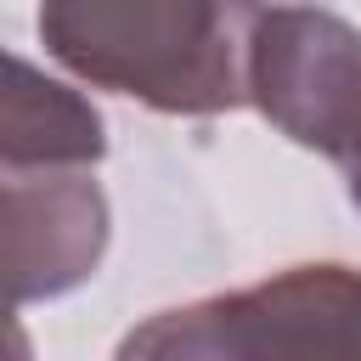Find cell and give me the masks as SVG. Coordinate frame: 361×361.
Listing matches in <instances>:
<instances>
[{
  "instance_id": "obj_7",
  "label": "cell",
  "mask_w": 361,
  "mask_h": 361,
  "mask_svg": "<svg viewBox=\"0 0 361 361\" xmlns=\"http://www.w3.org/2000/svg\"><path fill=\"white\" fill-rule=\"evenodd\" d=\"M344 175H350V203L361 209V152H355V158L344 164Z\"/></svg>"
},
{
  "instance_id": "obj_3",
  "label": "cell",
  "mask_w": 361,
  "mask_h": 361,
  "mask_svg": "<svg viewBox=\"0 0 361 361\" xmlns=\"http://www.w3.org/2000/svg\"><path fill=\"white\" fill-rule=\"evenodd\" d=\"M107 254V197L90 169H6L0 265L11 305L62 299Z\"/></svg>"
},
{
  "instance_id": "obj_4",
  "label": "cell",
  "mask_w": 361,
  "mask_h": 361,
  "mask_svg": "<svg viewBox=\"0 0 361 361\" xmlns=\"http://www.w3.org/2000/svg\"><path fill=\"white\" fill-rule=\"evenodd\" d=\"M243 361H361V271L288 265L231 293Z\"/></svg>"
},
{
  "instance_id": "obj_1",
  "label": "cell",
  "mask_w": 361,
  "mask_h": 361,
  "mask_svg": "<svg viewBox=\"0 0 361 361\" xmlns=\"http://www.w3.org/2000/svg\"><path fill=\"white\" fill-rule=\"evenodd\" d=\"M254 0H39V45L96 90L152 113H231L248 102Z\"/></svg>"
},
{
  "instance_id": "obj_6",
  "label": "cell",
  "mask_w": 361,
  "mask_h": 361,
  "mask_svg": "<svg viewBox=\"0 0 361 361\" xmlns=\"http://www.w3.org/2000/svg\"><path fill=\"white\" fill-rule=\"evenodd\" d=\"M113 361H243L231 293L192 299V305H175V310L147 316L141 327H130L118 338Z\"/></svg>"
},
{
  "instance_id": "obj_2",
  "label": "cell",
  "mask_w": 361,
  "mask_h": 361,
  "mask_svg": "<svg viewBox=\"0 0 361 361\" xmlns=\"http://www.w3.org/2000/svg\"><path fill=\"white\" fill-rule=\"evenodd\" d=\"M248 102L293 147L361 152V28L322 6H271L248 39Z\"/></svg>"
},
{
  "instance_id": "obj_5",
  "label": "cell",
  "mask_w": 361,
  "mask_h": 361,
  "mask_svg": "<svg viewBox=\"0 0 361 361\" xmlns=\"http://www.w3.org/2000/svg\"><path fill=\"white\" fill-rule=\"evenodd\" d=\"M107 152L102 113L45 79L23 51L6 56V113H0V169H96Z\"/></svg>"
}]
</instances>
